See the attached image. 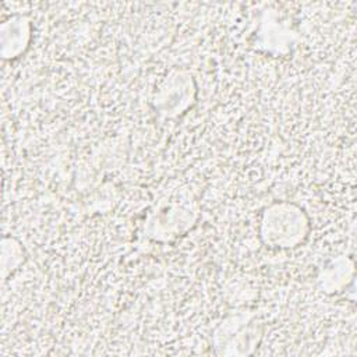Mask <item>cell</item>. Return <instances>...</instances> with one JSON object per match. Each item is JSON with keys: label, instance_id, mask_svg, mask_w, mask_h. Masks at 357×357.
Segmentation results:
<instances>
[{"label": "cell", "instance_id": "obj_4", "mask_svg": "<svg viewBox=\"0 0 357 357\" xmlns=\"http://www.w3.org/2000/svg\"><path fill=\"white\" fill-rule=\"evenodd\" d=\"M31 39V24L25 17L10 18L1 26V54L6 59L18 57L28 47Z\"/></svg>", "mask_w": 357, "mask_h": 357}, {"label": "cell", "instance_id": "obj_6", "mask_svg": "<svg viewBox=\"0 0 357 357\" xmlns=\"http://www.w3.org/2000/svg\"><path fill=\"white\" fill-rule=\"evenodd\" d=\"M24 261V248L21 244L13 237H4L1 241V271L3 279L7 275L18 268V265Z\"/></svg>", "mask_w": 357, "mask_h": 357}, {"label": "cell", "instance_id": "obj_5", "mask_svg": "<svg viewBox=\"0 0 357 357\" xmlns=\"http://www.w3.org/2000/svg\"><path fill=\"white\" fill-rule=\"evenodd\" d=\"M349 272H353V265L347 259H337L329 264L322 275L319 276V282L325 291H337L347 280Z\"/></svg>", "mask_w": 357, "mask_h": 357}, {"label": "cell", "instance_id": "obj_3", "mask_svg": "<svg viewBox=\"0 0 357 357\" xmlns=\"http://www.w3.org/2000/svg\"><path fill=\"white\" fill-rule=\"evenodd\" d=\"M194 92L192 77L184 71H174L160 84L155 95V107L166 117H177L191 106Z\"/></svg>", "mask_w": 357, "mask_h": 357}, {"label": "cell", "instance_id": "obj_1", "mask_svg": "<svg viewBox=\"0 0 357 357\" xmlns=\"http://www.w3.org/2000/svg\"><path fill=\"white\" fill-rule=\"evenodd\" d=\"M259 234L262 241L272 248H296L310 234V219L297 204L275 202L261 216Z\"/></svg>", "mask_w": 357, "mask_h": 357}, {"label": "cell", "instance_id": "obj_2", "mask_svg": "<svg viewBox=\"0 0 357 357\" xmlns=\"http://www.w3.org/2000/svg\"><path fill=\"white\" fill-rule=\"evenodd\" d=\"M262 339V324L252 310L226 317L213 332V346L220 356H248Z\"/></svg>", "mask_w": 357, "mask_h": 357}]
</instances>
